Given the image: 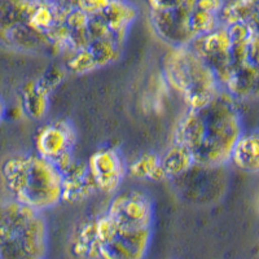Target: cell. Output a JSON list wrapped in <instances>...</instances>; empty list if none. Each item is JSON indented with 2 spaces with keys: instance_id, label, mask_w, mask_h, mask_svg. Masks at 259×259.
I'll return each mask as SVG.
<instances>
[{
  "instance_id": "6da1fadb",
  "label": "cell",
  "mask_w": 259,
  "mask_h": 259,
  "mask_svg": "<svg viewBox=\"0 0 259 259\" xmlns=\"http://www.w3.org/2000/svg\"><path fill=\"white\" fill-rule=\"evenodd\" d=\"M242 133L237 100L221 91L207 105L187 110L177 124L172 143L186 148L197 166L219 168L230 162Z\"/></svg>"
},
{
  "instance_id": "7a4b0ae2",
  "label": "cell",
  "mask_w": 259,
  "mask_h": 259,
  "mask_svg": "<svg viewBox=\"0 0 259 259\" xmlns=\"http://www.w3.org/2000/svg\"><path fill=\"white\" fill-rule=\"evenodd\" d=\"M11 198L38 211L52 209L62 201V172L36 153L8 157L0 168Z\"/></svg>"
},
{
  "instance_id": "3957f363",
  "label": "cell",
  "mask_w": 259,
  "mask_h": 259,
  "mask_svg": "<svg viewBox=\"0 0 259 259\" xmlns=\"http://www.w3.org/2000/svg\"><path fill=\"white\" fill-rule=\"evenodd\" d=\"M48 226L43 212L15 200L0 202V259H46Z\"/></svg>"
},
{
  "instance_id": "277c9868",
  "label": "cell",
  "mask_w": 259,
  "mask_h": 259,
  "mask_svg": "<svg viewBox=\"0 0 259 259\" xmlns=\"http://www.w3.org/2000/svg\"><path fill=\"white\" fill-rule=\"evenodd\" d=\"M165 82L174 89L188 109L207 105L222 91L211 69L189 46L172 47L163 57Z\"/></svg>"
},
{
  "instance_id": "5b68a950",
  "label": "cell",
  "mask_w": 259,
  "mask_h": 259,
  "mask_svg": "<svg viewBox=\"0 0 259 259\" xmlns=\"http://www.w3.org/2000/svg\"><path fill=\"white\" fill-rule=\"evenodd\" d=\"M231 50L226 70L219 79L222 91L240 100L259 99V34L245 24L226 26Z\"/></svg>"
},
{
  "instance_id": "8992f818",
  "label": "cell",
  "mask_w": 259,
  "mask_h": 259,
  "mask_svg": "<svg viewBox=\"0 0 259 259\" xmlns=\"http://www.w3.org/2000/svg\"><path fill=\"white\" fill-rule=\"evenodd\" d=\"M99 259H144L152 242V227H136L105 211L92 218Z\"/></svg>"
},
{
  "instance_id": "52a82bcc",
  "label": "cell",
  "mask_w": 259,
  "mask_h": 259,
  "mask_svg": "<svg viewBox=\"0 0 259 259\" xmlns=\"http://www.w3.org/2000/svg\"><path fill=\"white\" fill-rule=\"evenodd\" d=\"M32 0H0V47L32 55H52L48 36L32 29L29 13Z\"/></svg>"
},
{
  "instance_id": "ba28073f",
  "label": "cell",
  "mask_w": 259,
  "mask_h": 259,
  "mask_svg": "<svg viewBox=\"0 0 259 259\" xmlns=\"http://www.w3.org/2000/svg\"><path fill=\"white\" fill-rule=\"evenodd\" d=\"M77 144V131L66 119L46 123L35 135L36 154L52 162L60 171L74 161V148Z\"/></svg>"
},
{
  "instance_id": "9c48e42d",
  "label": "cell",
  "mask_w": 259,
  "mask_h": 259,
  "mask_svg": "<svg viewBox=\"0 0 259 259\" xmlns=\"http://www.w3.org/2000/svg\"><path fill=\"white\" fill-rule=\"evenodd\" d=\"M196 0L186 3L167 12L150 13V24L157 35L171 47L189 46L196 39L192 30V13Z\"/></svg>"
},
{
  "instance_id": "30bf717a",
  "label": "cell",
  "mask_w": 259,
  "mask_h": 259,
  "mask_svg": "<svg viewBox=\"0 0 259 259\" xmlns=\"http://www.w3.org/2000/svg\"><path fill=\"white\" fill-rule=\"evenodd\" d=\"M87 166L96 189L104 193L117 192L127 175L126 159L115 147L97 149L87 162Z\"/></svg>"
},
{
  "instance_id": "8fae6325",
  "label": "cell",
  "mask_w": 259,
  "mask_h": 259,
  "mask_svg": "<svg viewBox=\"0 0 259 259\" xmlns=\"http://www.w3.org/2000/svg\"><path fill=\"white\" fill-rule=\"evenodd\" d=\"M62 172V201L82 202L97 191L87 163L74 159Z\"/></svg>"
},
{
  "instance_id": "7c38bea8",
  "label": "cell",
  "mask_w": 259,
  "mask_h": 259,
  "mask_svg": "<svg viewBox=\"0 0 259 259\" xmlns=\"http://www.w3.org/2000/svg\"><path fill=\"white\" fill-rule=\"evenodd\" d=\"M221 25L245 24L254 34H259V0H231L219 15Z\"/></svg>"
},
{
  "instance_id": "4fadbf2b",
  "label": "cell",
  "mask_w": 259,
  "mask_h": 259,
  "mask_svg": "<svg viewBox=\"0 0 259 259\" xmlns=\"http://www.w3.org/2000/svg\"><path fill=\"white\" fill-rule=\"evenodd\" d=\"M230 162L245 172H259V131L242 133L233 147Z\"/></svg>"
},
{
  "instance_id": "5bb4252c",
  "label": "cell",
  "mask_w": 259,
  "mask_h": 259,
  "mask_svg": "<svg viewBox=\"0 0 259 259\" xmlns=\"http://www.w3.org/2000/svg\"><path fill=\"white\" fill-rule=\"evenodd\" d=\"M161 163L166 179H180L196 166L193 157L182 145L172 143L161 156Z\"/></svg>"
},
{
  "instance_id": "9a60e30c",
  "label": "cell",
  "mask_w": 259,
  "mask_h": 259,
  "mask_svg": "<svg viewBox=\"0 0 259 259\" xmlns=\"http://www.w3.org/2000/svg\"><path fill=\"white\" fill-rule=\"evenodd\" d=\"M50 83H45V79L32 80L25 85L22 91V105L27 115L34 119H39L46 114L50 103Z\"/></svg>"
},
{
  "instance_id": "2e32d148",
  "label": "cell",
  "mask_w": 259,
  "mask_h": 259,
  "mask_svg": "<svg viewBox=\"0 0 259 259\" xmlns=\"http://www.w3.org/2000/svg\"><path fill=\"white\" fill-rule=\"evenodd\" d=\"M70 251L79 259H99L92 218L83 222L70 237Z\"/></svg>"
},
{
  "instance_id": "e0dca14e",
  "label": "cell",
  "mask_w": 259,
  "mask_h": 259,
  "mask_svg": "<svg viewBox=\"0 0 259 259\" xmlns=\"http://www.w3.org/2000/svg\"><path fill=\"white\" fill-rule=\"evenodd\" d=\"M127 174L138 180L159 182L166 179L161 163V156L156 153H144L127 165Z\"/></svg>"
},
{
  "instance_id": "ac0fdd59",
  "label": "cell",
  "mask_w": 259,
  "mask_h": 259,
  "mask_svg": "<svg viewBox=\"0 0 259 259\" xmlns=\"http://www.w3.org/2000/svg\"><path fill=\"white\" fill-rule=\"evenodd\" d=\"M150 13L167 12L186 3V0H145Z\"/></svg>"
},
{
  "instance_id": "d6986e66",
  "label": "cell",
  "mask_w": 259,
  "mask_h": 259,
  "mask_svg": "<svg viewBox=\"0 0 259 259\" xmlns=\"http://www.w3.org/2000/svg\"><path fill=\"white\" fill-rule=\"evenodd\" d=\"M226 2L224 0H196V7L212 15H221Z\"/></svg>"
},
{
  "instance_id": "ffe728a7",
  "label": "cell",
  "mask_w": 259,
  "mask_h": 259,
  "mask_svg": "<svg viewBox=\"0 0 259 259\" xmlns=\"http://www.w3.org/2000/svg\"><path fill=\"white\" fill-rule=\"evenodd\" d=\"M6 114H7V106H6V103H4V100L0 97V123L3 122V119L6 118Z\"/></svg>"
}]
</instances>
